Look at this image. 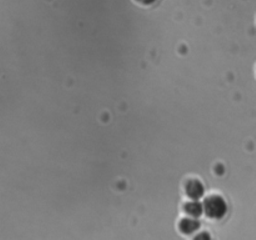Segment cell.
Returning a JSON list of instances; mask_svg holds the SVG:
<instances>
[{"label": "cell", "mask_w": 256, "mask_h": 240, "mask_svg": "<svg viewBox=\"0 0 256 240\" xmlns=\"http://www.w3.org/2000/svg\"><path fill=\"white\" fill-rule=\"evenodd\" d=\"M198 228H199V224L195 220H192V218H188V219H184L182 222V232L184 234H192Z\"/></svg>", "instance_id": "cell-2"}, {"label": "cell", "mask_w": 256, "mask_h": 240, "mask_svg": "<svg viewBox=\"0 0 256 240\" xmlns=\"http://www.w3.org/2000/svg\"><path fill=\"white\" fill-rule=\"evenodd\" d=\"M185 210H186L188 214L190 215V216H198V215L202 214V205L198 204L196 202H190L189 204L185 206Z\"/></svg>", "instance_id": "cell-3"}, {"label": "cell", "mask_w": 256, "mask_h": 240, "mask_svg": "<svg viewBox=\"0 0 256 240\" xmlns=\"http://www.w3.org/2000/svg\"><path fill=\"white\" fill-rule=\"evenodd\" d=\"M194 240H212V236H210L209 234H200V235H198L196 238H195Z\"/></svg>", "instance_id": "cell-5"}, {"label": "cell", "mask_w": 256, "mask_h": 240, "mask_svg": "<svg viewBox=\"0 0 256 240\" xmlns=\"http://www.w3.org/2000/svg\"><path fill=\"white\" fill-rule=\"evenodd\" d=\"M204 210L206 215L214 219H222L226 212V204L220 196H212L205 202Z\"/></svg>", "instance_id": "cell-1"}, {"label": "cell", "mask_w": 256, "mask_h": 240, "mask_svg": "<svg viewBox=\"0 0 256 240\" xmlns=\"http://www.w3.org/2000/svg\"><path fill=\"white\" fill-rule=\"evenodd\" d=\"M135 2H138V4H142V5H152V4H154L155 2H156V0H135Z\"/></svg>", "instance_id": "cell-4"}]
</instances>
